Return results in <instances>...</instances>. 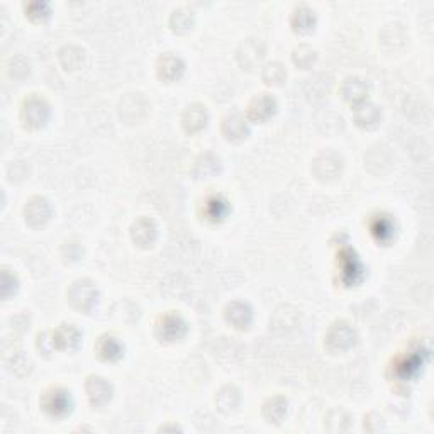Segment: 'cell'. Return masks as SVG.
I'll use <instances>...</instances> for the list:
<instances>
[{
	"instance_id": "obj_1",
	"label": "cell",
	"mask_w": 434,
	"mask_h": 434,
	"mask_svg": "<svg viewBox=\"0 0 434 434\" xmlns=\"http://www.w3.org/2000/svg\"><path fill=\"white\" fill-rule=\"evenodd\" d=\"M20 118H23L24 126L29 129L43 128L49 119V104L43 97L32 95L24 100Z\"/></svg>"
},
{
	"instance_id": "obj_2",
	"label": "cell",
	"mask_w": 434,
	"mask_h": 434,
	"mask_svg": "<svg viewBox=\"0 0 434 434\" xmlns=\"http://www.w3.org/2000/svg\"><path fill=\"white\" fill-rule=\"evenodd\" d=\"M99 292L90 280H77L68 290V302L80 312H89L97 304Z\"/></svg>"
},
{
	"instance_id": "obj_3",
	"label": "cell",
	"mask_w": 434,
	"mask_h": 434,
	"mask_svg": "<svg viewBox=\"0 0 434 434\" xmlns=\"http://www.w3.org/2000/svg\"><path fill=\"white\" fill-rule=\"evenodd\" d=\"M41 406H43L46 414L51 417H65L72 411L73 400L68 390L51 389L44 394L43 400H41Z\"/></svg>"
},
{
	"instance_id": "obj_4",
	"label": "cell",
	"mask_w": 434,
	"mask_h": 434,
	"mask_svg": "<svg viewBox=\"0 0 434 434\" xmlns=\"http://www.w3.org/2000/svg\"><path fill=\"white\" fill-rule=\"evenodd\" d=\"M187 335V323L183 321L182 316H178L177 312H168V314L161 316L160 321L156 324V336L161 341H173L182 340Z\"/></svg>"
},
{
	"instance_id": "obj_5",
	"label": "cell",
	"mask_w": 434,
	"mask_h": 434,
	"mask_svg": "<svg viewBox=\"0 0 434 434\" xmlns=\"http://www.w3.org/2000/svg\"><path fill=\"white\" fill-rule=\"evenodd\" d=\"M356 343V333L348 323H336L326 335V346L331 352H346Z\"/></svg>"
},
{
	"instance_id": "obj_6",
	"label": "cell",
	"mask_w": 434,
	"mask_h": 434,
	"mask_svg": "<svg viewBox=\"0 0 434 434\" xmlns=\"http://www.w3.org/2000/svg\"><path fill=\"white\" fill-rule=\"evenodd\" d=\"M53 216V207L44 197H32L24 207V217L26 223L31 224L32 228L44 226Z\"/></svg>"
},
{
	"instance_id": "obj_7",
	"label": "cell",
	"mask_w": 434,
	"mask_h": 434,
	"mask_svg": "<svg viewBox=\"0 0 434 434\" xmlns=\"http://www.w3.org/2000/svg\"><path fill=\"white\" fill-rule=\"evenodd\" d=\"M275 112H277V100L268 94H260L249 102L246 108V118L253 123H265Z\"/></svg>"
},
{
	"instance_id": "obj_8",
	"label": "cell",
	"mask_w": 434,
	"mask_h": 434,
	"mask_svg": "<svg viewBox=\"0 0 434 434\" xmlns=\"http://www.w3.org/2000/svg\"><path fill=\"white\" fill-rule=\"evenodd\" d=\"M85 392L94 407H104L112 399V385L102 377H89L85 382Z\"/></svg>"
},
{
	"instance_id": "obj_9",
	"label": "cell",
	"mask_w": 434,
	"mask_h": 434,
	"mask_svg": "<svg viewBox=\"0 0 434 434\" xmlns=\"http://www.w3.org/2000/svg\"><path fill=\"white\" fill-rule=\"evenodd\" d=\"M340 265H341V280L346 285H353V283H356L360 280L361 273H363V266L360 260H358L356 253L353 252L352 248H345L343 252L340 253Z\"/></svg>"
},
{
	"instance_id": "obj_10",
	"label": "cell",
	"mask_w": 434,
	"mask_h": 434,
	"mask_svg": "<svg viewBox=\"0 0 434 434\" xmlns=\"http://www.w3.org/2000/svg\"><path fill=\"white\" fill-rule=\"evenodd\" d=\"M82 341V333L75 328L73 324H61L60 328L51 333V345L53 348L61 349V352H70L75 349Z\"/></svg>"
},
{
	"instance_id": "obj_11",
	"label": "cell",
	"mask_w": 434,
	"mask_h": 434,
	"mask_svg": "<svg viewBox=\"0 0 434 434\" xmlns=\"http://www.w3.org/2000/svg\"><path fill=\"white\" fill-rule=\"evenodd\" d=\"M156 72L161 80L175 82L185 72V63H183L182 58L177 56V54L165 53L163 56H160V60H158Z\"/></svg>"
},
{
	"instance_id": "obj_12",
	"label": "cell",
	"mask_w": 434,
	"mask_h": 434,
	"mask_svg": "<svg viewBox=\"0 0 434 434\" xmlns=\"http://www.w3.org/2000/svg\"><path fill=\"white\" fill-rule=\"evenodd\" d=\"M158 236V228L156 224H154L153 219H149V217H141V219H137L135 224H132L131 228V240L135 241L137 246H141V248H148V246H151L154 243V240H156Z\"/></svg>"
},
{
	"instance_id": "obj_13",
	"label": "cell",
	"mask_w": 434,
	"mask_h": 434,
	"mask_svg": "<svg viewBox=\"0 0 434 434\" xmlns=\"http://www.w3.org/2000/svg\"><path fill=\"white\" fill-rule=\"evenodd\" d=\"M428 352H421V349H417V352L406 354V356H400L397 361L394 363L395 366V377L400 380H411L414 378L417 373H419V370L423 368V360H421V356L426 354Z\"/></svg>"
},
{
	"instance_id": "obj_14",
	"label": "cell",
	"mask_w": 434,
	"mask_h": 434,
	"mask_svg": "<svg viewBox=\"0 0 434 434\" xmlns=\"http://www.w3.org/2000/svg\"><path fill=\"white\" fill-rule=\"evenodd\" d=\"M209 114L207 108L202 104H192L185 108L182 116V126L187 132H199L200 129H204L207 126Z\"/></svg>"
},
{
	"instance_id": "obj_15",
	"label": "cell",
	"mask_w": 434,
	"mask_h": 434,
	"mask_svg": "<svg viewBox=\"0 0 434 434\" xmlns=\"http://www.w3.org/2000/svg\"><path fill=\"white\" fill-rule=\"evenodd\" d=\"M221 131L228 141H241L248 136V124H246L244 116L240 112L228 114L221 124Z\"/></svg>"
},
{
	"instance_id": "obj_16",
	"label": "cell",
	"mask_w": 434,
	"mask_h": 434,
	"mask_svg": "<svg viewBox=\"0 0 434 434\" xmlns=\"http://www.w3.org/2000/svg\"><path fill=\"white\" fill-rule=\"evenodd\" d=\"M226 321L236 329H246L253 321V311L246 302H231L226 307Z\"/></svg>"
},
{
	"instance_id": "obj_17",
	"label": "cell",
	"mask_w": 434,
	"mask_h": 434,
	"mask_svg": "<svg viewBox=\"0 0 434 434\" xmlns=\"http://www.w3.org/2000/svg\"><path fill=\"white\" fill-rule=\"evenodd\" d=\"M341 92H343V97L348 100V102L358 106V104L365 102L366 95H368V85H366V82L361 80V78L349 77L345 80Z\"/></svg>"
},
{
	"instance_id": "obj_18",
	"label": "cell",
	"mask_w": 434,
	"mask_h": 434,
	"mask_svg": "<svg viewBox=\"0 0 434 434\" xmlns=\"http://www.w3.org/2000/svg\"><path fill=\"white\" fill-rule=\"evenodd\" d=\"M95 352L104 361H118L123 356L124 346L120 345L119 340H116L114 336H102L97 341L95 346Z\"/></svg>"
},
{
	"instance_id": "obj_19",
	"label": "cell",
	"mask_w": 434,
	"mask_h": 434,
	"mask_svg": "<svg viewBox=\"0 0 434 434\" xmlns=\"http://www.w3.org/2000/svg\"><path fill=\"white\" fill-rule=\"evenodd\" d=\"M382 119V111L377 106L368 102L358 104L354 107V120L361 128H375Z\"/></svg>"
},
{
	"instance_id": "obj_20",
	"label": "cell",
	"mask_w": 434,
	"mask_h": 434,
	"mask_svg": "<svg viewBox=\"0 0 434 434\" xmlns=\"http://www.w3.org/2000/svg\"><path fill=\"white\" fill-rule=\"evenodd\" d=\"M229 209H231V206H229V202L223 195H212L204 204V214H206V219L212 221V223H219V221L226 219Z\"/></svg>"
},
{
	"instance_id": "obj_21",
	"label": "cell",
	"mask_w": 434,
	"mask_h": 434,
	"mask_svg": "<svg viewBox=\"0 0 434 434\" xmlns=\"http://www.w3.org/2000/svg\"><path fill=\"white\" fill-rule=\"evenodd\" d=\"M370 229H371V235L377 237V241L389 243L392 237H394L395 223L390 216L378 214V216H375L373 221H371Z\"/></svg>"
},
{
	"instance_id": "obj_22",
	"label": "cell",
	"mask_w": 434,
	"mask_h": 434,
	"mask_svg": "<svg viewBox=\"0 0 434 434\" xmlns=\"http://www.w3.org/2000/svg\"><path fill=\"white\" fill-rule=\"evenodd\" d=\"M285 414H287V400L283 397L275 395V397L268 399L265 404H263V416H265V419L268 421V423L280 424Z\"/></svg>"
},
{
	"instance_id": "obj_23",
	"label": "cell",
	"mask_w": 434,
	"mask_h": 434,
	"mask_svg": "<svg viewBox=\"0 0 434 434\" xmlns=\"http://www.w3.org/2000/svg\"><path fill=\"white\" fill-rule=\"evenodd\" d=\"M316 24V16L314 11L309 9L307 6H300L294 11V16H292V27H294L295 32H300V35H306V32L311 31Z\"/></svg>"
},
{
	"instance_id": "obj_24",
	"label": "cell",
	"mask_w": 434,
	"mask_h": 434,
	"mask_svg": "<svg viewBox=\"0 0 434 434\" xmlns=\"http://www.w3.org/2000/svg\"><path fill=\"white\" fill-rule=\"evenodd\" d=\"M216 404L217 407H219V411L228 414V412L235 411L237 404H240V392H237L235 387H223V389L219 390V394H217Z\"/></svg>"
},
{
	"instance_id": "obj_25",
	"label": "cell",
	"mask_w": 434,
	"mask_h": 434,
	"mask_svg": "<svg viewBox=\"0 0 434 434\" xmlns=\"http://www.w3.org/2000/svg\"><path fill=\"white\" fill-rule=\"evenodd\" d=\"M241 49H244V53H252V54H246L244 61L241 65L248 66V68H252L258 63V61L263 58V53H265V49H263V44L260 43V39H248L246 43L241 46ZM241 60L243 56H237Z\"/></svg>"
},
{
	"instance_id": "obj_26",
	"label": "cell",
	"mask_w": 434,
	"mask_h": 434,
	"mask_svg": "<svg viewBox=\"0 0 434 434\" xmlns=\"http://www.w3.org/2000/svg\"><path fill=\"white\" fill-rule=\"evenodd\" d=\"M263 80H265L268 85H280V83L285 80L287 73L285 68L280 63H268L263 68Z\"/></svg>"
},
{
	"instance_id": "obj_27",
	"label": "cell",
	"mask_w": 434,
	"mask_h": 434,
	"mask_svg": "<svg viewBox=\"0 0 434 434\" xmlns=\"http://www.w3.org/2000/svg\"><path fill=\"white\" fill-rule=\"evenodd\" d=\"M316 51L309 46H300L294 51V63L299 66V68H309V66L314 65L316 61Z\"/></svg>"
},
{
	"instance_id": "obj_28",
	"label": "cell",
	"mask_w": 434,
	"mask_h": 434,
	"mask_svg": "<svg viewBox=\"0 0 434 434\" xmlns=\"http://www.w3.org/2000/svg\"><path fill=\"white\" fill-rule=\"evenodd\" d=\"M192 23H194V18H192V14H189V12L183 11V9L175 11L172 19H170V24H172V27L178 32L189 31V29L192 27Z\"/></svg>"
},
{
	"instance_id": "obj_29",
	"label": "cell",
	"mask_w": 434,
	"mask_h": 434,
	"mask_svg": "<svg viewBox=\"0 0 434 434\" xmlns=\"http://www.w3.org/2000/svg\"><path fill=\"white\" fill-rule=\"evenodd\" d=\"M27 16L32 19H44L49 16V6L44 2H32L26 7Z\"/></svg>"
}]
</instances>
